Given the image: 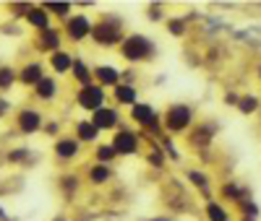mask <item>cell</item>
<instances>
[{
	"label": "cell",
	"mask_w": 261,
	"mask_h": 221,
	"mask_svg": "<svg viewBox=\"0 0 261 221\" xmlns=\"http://www.w3.org/2000/svg\"><path fill=\"white\" fill-rule=\"evenodd\" d=\"M149 52H151V42L146 39V37H141V34H130L125 42H123V55L128 57V60H144V57H149Z\"/></svg>",
	"instance_id": "1"
},
{
	"label": "cell",
	"mask_w": 261,
	"mask_h": 221,
	"mask_svg": "<svg viewBox=\"0 0 261 221\" xmlns=\"http://www.w3.org/2000/svg\"><path fill=\"white\" fill-rule=\"evenodd\" d=\"M102 102H105V91L99 86H84L81 91H79V104L84 109H102Z\"/></svg>",
	"instance_id": "2"
},
{
	"label": "cell",
	"mask_w": 261,
	"mask_h": 221,
	"mask_svg": "<svg viewBox=\"0 0 261 221\" xmlns=\"http://www.w3.org/2000/svg\"><path fill=\"white\" fill-rule=\"evenodd\" d=\"M167 128L170 130H183V128H188V122H191V109L188 107H183V104H178V107H172V109H167Z\"/></svg>",
	"instance_id": "3"
},
{
	"label": "cell",
	"mask_w": 261,
	"mask_h": 221,
	"mask_svg": "<svg viewBox=\"0 0 261 221\" xmlns=\"http://www.w3.org/2000/svg\"><path fill=\"white\" fill-rule=\"evenodd\" d=\"M92 34H94V39L99 42V44H113V42H118V37H120V29L115 26V24H102L99 26H94L92 29Z\"/></svg>",
	"instance_id": "4"
},
{
	"label": "cell",
	"mask_w": 261,
	"mask_h": 221,
	"mask_svg": "<svg viewBox=\"0 0 261 221\" xmlns=\"http://www.w3.org/2000/svg\"><path fill=\"white\" fill-rule=\"evenodd\" d=\"M113 148L118 153H134L136 151V136H134V133H128V130H120L115 136V141H113Z\"/></svg>",
	"instance_id": "5"
},
{
	"label": "cell",
	"mask_w": 261,
	"mask_h": 221,
	"mask_svg": "<svg viewBox=\"0 0 261 221\" xmlns=\"http://www.w3.org/2000/svg\"><path fill=\"white\" fill-rule=\"evenodd\" d=\"M89 31H92V26H89V18H86V16H76V18L68 21V37L71 39H81Z\"/></svg>",
	"instance_id": "6"
},
{
	"label": "cell",
	"mask_w": 261,
	"mask_h": 221,
	"mask_svg": "<svg viewBox=\"0 0 261 221\" xmlns=\"http://www.w3.org/2000/svg\"><path fill=\"white\" fill-rule=\"evenodd\" d=\"M118 122V112H115V109H97V112H94V120H92V125L99 130V128H113Z\"/></svg>",
	"instance_id": "7"
},
{
	"label": "cell",
	"mask_w": 261,
	"mask_h": 221,
	"mask_svg": "<svg viewBox=\"0 0 261 221\" xmlns=\"http://www.w3.org/2000/svg\"><path fill=\"white\" fill-rule=\"evenodd\" d=\"M39 125H42V117L37 112H32V109H27V112L18 115V128L24 130V133H34Z\"/></svg>",
	"instance_id": "8"
},
{
	"label": "cell",
	"mask_w": 261,
	"mask_h": 221,
	"mask_svg": "<svg viewBox=\"0 0 261 221\" xmlns=\"http://www.w3.org/2000/svg\"><path fill=\"white\" fill-rule=\"evenodd\" d=\"M134 120L141 122V125H151L154 122V112H151V107H146V104H136L134 107Z\"/></svg>",
	"instance_id": "9"
},
{
	"label": "cell",
	"mask_w": 261,
	"mask_h": 221,
	"mask_svg": "<svg viewBox=\"0 0 261 221\" xmlns=\"http://www.w3.org/2000/svg\"><path fill=\"white\" fill-rule=\"evenodd\" d=\"M42 78H45L42 76V65H27V68L21 71V81L24 83H39Z\"/></svg>",
	"instance_id": "10"
},
{
	"label": "cell",
	"mask_w": 261,
	"mask_h": 221,
	"mask_svg": "<svg viewBox=\"0 0 261 221\" xmlns=\"http://www.w3.org/2000/svg\"><path fill=\"white\" fill-rule=\"evenodd\" d=\"M53 68L55 71H68V68H73V60H71V55L68 52H55L53 55Z\"/></svg>",
	"instance_id": "11"
},
{
	"label": "cell",
	"mask_w": 261,
	"mask_h": 221,
	"mask_svg": "<svg viewBox=\"0 0 261 221\" xmlns=\"http://www.w3.org/2000/svg\"><path fill=\"white\" fill-rule=\"evenodd\" d=\"M55 151H58V156H63V159H68V156H73L76 153V141H68V138H63L58 146H55Z\"/></svg>",
	"instance_id": "12"
},
{
	"label": "cell",
	"mask_w": 261,
	"mask_h": 221,
	"mask_svg": "<svg viewBox=\"0 0 261 221\" xmlns=\"http://www.w3.org/2000/svg\"><path fill=\"white\" fill-rule=\"evenodd\" d=\"M97 78L105 83V86H110V83H118V71L115 68H97Z\"/></svg>",
	"instance_id": "13"
},
{
	"label": "cell",
	"mask_w": 261,
	"mask_h": 221,
	"mask_svg": "<svg viewBox=\"0 0 261 221\" xmlns=\"http://www.w3.org/2000/svg\"><path fill=\"white\" fill-rule=\"evenodd\" d=\"M115 99L123 102V104H130V102L136 99V91H134L130 86H118V88H115Z\"/></svg>",
	"instance_id": "14"
},
{
	"label": "cell",
	"mask_w": 261,
	"mask_h": 221,
	"mask_svg": "<svg viewBox=\"0 0 261 221\" xmlns=\"http://www.w3.org/2000/svg\"><path fill=\"white\" fill-rule=\"evenodd\" d=\"M29 24H34L37 29H45V26H47V13L39 11V8L29 11Z\"/></svg>",
	"instance_id": "15"
},
{
	"label": "cell",
	"mask_w": 261,
	"mask_h": 221,
	"mask_svg": "<svg viewBox=\"0 0 261 221\" xmlns=\"http://www.w3.org/2000/svg\"><path fill=\"white\" fill-rule=\"evenodd\" d=\"M58 42H60L58 31H45V34H42V39H39V47L42 50H53V47H58Z\"/></svg>",
	"instance_id": "16"
},
{
	"label": "cell",
	"mask_w": 261,
	"mask_h": 221,
	"mask_svg": "<svg viewBox=\"0 0 261 221\" xmlns=\"http://www.w3.org/2000/svg\"><path fill=\"white\" fill-rule=\"evenodd\" d=\"M37 94L45 97V99H50V97L55 94V83H53L50 78H42V81L37 83Z\"/></svg>",
	"instance_id": "17"
},
{
	"label": "cell",
	"mask_w": 261,
	"mask_h": 221,
	"mask_svg": "<svg viewBox=\"0 0 261 221\" xmlns=\"http://www.w3.org/2000/svg\"><path fill=\"white\" fill-rule=\"evenodd\" d=\"M79 138L94 141V138H97V128H94L92 122H81V125H79Z\"/></svg>",
	"instance_id": "18"
},
{
	"label": "cell",
	"mask_w": 261,
	"mask_h": 221,
	"mask_svg": "<svg viewBox=\"0 0 261 221\" xmlns=\"http://www.w3.org/2000/svg\"><path fill=\"white\" fill-rule=\"evenodd\" d=\"M73 73H76V78H79L81 83L89 81V71H86V65H84V62H73Z\"/></svg>",
	"instance_id": "19"
},
{
	"label": "cell",
	"mask_w": 261,
	"mask_h": 221,
	"mask_svg": "<svg viewBox=\"0 0 261 221\" xmlns=\"http://www.w3.org/2000/svg\"><path fill=\"white\" fill-rule=\"evenodd\" d=\"M206 211H209V216H212L214 221H227V216H225V211H222L220 206H217V203H209V208H206Z\"/></svg>",
	"instance_id": "20"
},
{
	"label": "cell",
	"mask_w": 261,
	"mask_h": 221,
	"mask_svg": "<svg viewBox=\"0 0 261 221\" xmlns=\"http://www.w3.org/2000/svg\"><path fill=\"white\" fill-rule=\"evenodd\" d=\"M107 177H110V174H107L105 167H94V169H92V180H94V182H105Z\"/></svg>",
	"instance_id": "21"
},
{
	"label": "cell",
	"mask_w": 261,
	"mask_h": 221,
	"mask_svg": "<svg viewBox=\"0 0 261 221\" xmlns=\"http://www.w3.org/2000/svg\"><path fill=\"white\" fill-rule=\"evenodd\" d=\"M256 107H258V102H256L253 97H246V99H241V109H243V112H253Z\"/></svg>",
	"instance_id": "22"
},
{
	"label": "cell",
	"mask_w": 261,
	"mask_h": 221,
	"mask_svg": "<svg viewBox=\"0 0 261 221\" xmlns=\"http://www.w3.org/2000/svg\"><path fill=\"white\" fill-rule=\"evenodd\" d=\"M45 11H55V13H68V3H47L45 6Z\"/></svg>",
	"instance_id": "23"
},
{
	"label": "cell",
	"mask_w": 261,
	"mask_h": 221,
	"mask_svg": "<svg viewBox=\"0 0 261 221\" xmlns=\"http://www.w3.org/2000/svg\"><path fill=\"white\" fill-rule=\"evenodd\" d=\"M113 153H115V148H99V151H97V156H99V162L105 164V162H110V159H113Z\"/></svg>",
	"instance_id": "24"
},
{
	"label": "cell",
	"mask_w": 261,
	"mask_h": 221,
	"mask_svg": "<svg viewBox=\"0 0 261 221\" xmlns=\"http://www.w3.org/2000/svg\"><path fill=\"white\" fill-rule=\"evenodd\" d=\"M11 81H13L11 71H0V86H11Z\"/></svg>",
	"instance_id": "25"
}]
</instances>
